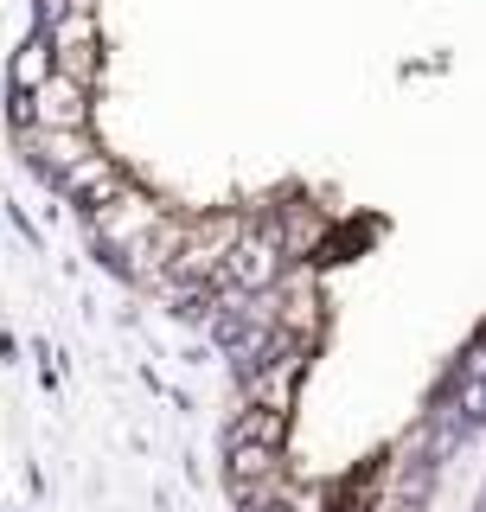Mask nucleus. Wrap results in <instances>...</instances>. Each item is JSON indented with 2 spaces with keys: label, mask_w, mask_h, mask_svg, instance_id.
Segmentation results:
<instances>
[{
  "label": "nucleus",
  "mask_w": 486,
  "mask_h": 512,
  "mask_svg": "<svg viewBox=\"0 0 486 512\" xmlns=\"http://www.w3.org/2000/svg\"><path fill=\"white\" fill-rule=\"evenodd\" d=\"M256 512H301V506H288V500H275V506H256Z\"/></svg>",
  "instance_id": "nucleus-7"
},
{
  "label": "nucleus",
  "mask_w": 486,
  "mask_h": 512,
  "mask_svg": "<svg viewBox=\"0 0 486 512\" xmlns=\"http://www.w3.org/2000/svg\"><path fill=\"white\" fill-rule=\"evenodd\" d=\"M52 71H58V64H52V45H45V39H32V45H20V52H13V90H20V96L39 90Z\"/></svg>",
  "instance_id": "nucleus-6"
},
{
  "label": "nucleus",
  "mask_w": 486,
  "mask_h": 512,
  "mask_svg": "<svg viewBox=\"0 0 486 512\" xmlns=\"http://www.w3.org/2000/svg\"><path fill=\"white\" fill-rule=\"evenodd\" d=\"M122 186H128L122 160H116V154H103V148H96V154H84L71 173H58V192H64V199H77L84 212H90V205H103L109 192H122Z\"/></svg>",
  "instance_id": "nucleus-4"
},
{
  "label": "nucleus",
  "mask_w": 486,
  "mask_h": 512,
  "mask_svg": "<svg viewBox=\"0 0 486 512\" xmlns=\"http://www.w3.org/2000/svg\"><path fill=\"white\" fill-rule=\"evenodd\" d=\"M45 45H52V64L77 84H96L103 71V26H96V7H58L45 13Z\"/></svg>",
  "instance_id": "nucleus-1"
},
{
  "label": "nucleus",
  "mask_w": 486,
  "mask_h": 512,
  "mask_svg": "<svg viewBox=\"0 0 486 512\" xmlns=\"http://www.w3.org/2000/svg\"><path fill=\"white\" fill-rule=\"evenodd\" d=\"M282 429H288V410H269V404H243L231 416V442H269V448H282Z\"/></svg>",
  "instance_id": "nucleus-5"
},
{
  "label": "nucleus",
  "mask_w": 486,
  "mask_h": 512,
  "mask_svg": "<svg viewBox=\"0 0 486 512\" xmlns=\"http://www.w3.org/2000/svg\"><path fill=\"white\" fill-rule=\"evenodd\" d=\"M20 122H39V128H90V84L52 71L39 90L20 96Z\"/></svg>",
  "instance_id": "nucleus-2"
},
{
  "label": "nucleus",
  "mask_w": 486,
  "mask_h": 512,
  "mask_svg": "<svg viewBox=\"0 0 486 512\" xmlns=\"http://www.w3.org/2000/svg\"><path fill=\"white\" fill-rule=\"evenodd\" d=\"M20 148L32 167H45L58 180V173H71L84 154H96V141H90V128H39V122H20Z\"/></svg>",
  "instance_id": "nucleus-3"
}]
</instances>
